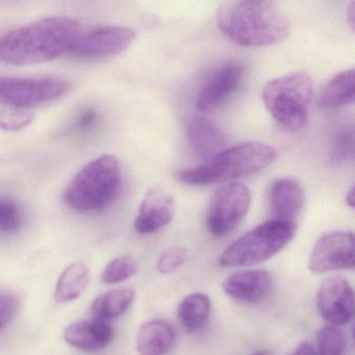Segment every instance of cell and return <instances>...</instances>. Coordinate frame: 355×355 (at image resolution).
<instances>
[{
    "label": "cell",
    "instance_id": "cell-1",
    "mask_svg": "<svg viewBox=\"0 0 355 355\" xmlns=\"http://www.w3.org/2000/svg\"><path fill=\"white\" fill-rule=\"evenodd\" d=\"M82 28L67 16H51L15 28L0 38V60L11 65L46 63L71 51Z\"/></svg>",
    "mask_w": 355,
    "mask_h": 355
},
{
    "label": "cell",
    "instance_id": "cell-2",
    "mask_svg": "<svg viewBox=\"0 0 355 355\" xmlns=\"http://www.w3.org/2000/svg\"><path fill=\"white\" fill-rule=\"evenodd\" d=\"M217 24L230 40L243 47L278 44L291 34L290 18L277 3L267 0L221 3Z\"/></svg>",
    "mask_w": 355,
    "mask_h": 355
},
{
    "label": "cell",
    "instance_id": "cell-3",
    "mask_svg": "<svg viewBox=\"0 0 355 355\" xmlns=\"http://www.w3.org/2000/svg\"><path fill=\"white\" fill-rule=\"evenodd\" d=\"M276 157L277 150L271 145L242 143L222 150L199 167L178 172L176 176L190 186H209L257 173L271 165Z\"/></svg>",
    "mask_w": 355,
    "mask_h": 355
},
{
    "label": "cell",
    "instance_id": "cell-4",
    "mask_svg": "<svg viewBox=\"0 0 355 355\" xmlns=\"http://www.w3.org/2000/svg\"><path fill=\"white\" fill-rule=\"evenodd\" d=\"M121 184L119 159L113 155H101L74 175L64 192V200L80 213L101 211L115 201Z\"/></svg>",
    "mask_w": 355,
    "mask_h": 355
},
{
    "label": "cell",
    "instance_id": "cell-5",
    "mask_svg": "<svg viewBox=\"0 0 355 355\" xmlns=\"http://www.w3.org/2000/svg\"><path fill=\"white\" fill-rule=\"evenodd\" d=\"M261 98L270 115L282 128L301 130L309 120L313 80L303 71L274 78L266 85Z\"/></svg>",
    "mask_w": 355,
    "mask_h": 355
},
{
    "label": "cell",
    "instance_id": "cell-6",
    "mask_svg": "<svg viewBox=\"0 0 355 355\" xmlns=\"http://www.w3.org/2000/svg\"><path fill=\"white\" fill-rule=\"evenodd\" d=\"M296 230L295 223L269 220L234 241L220 255L219 263L238 268L268 261L293 240Z\"/></svg>",
    "mask_w": 355,
    "mask_h": 355
},
{
    "label": "cell",
    "instance_id": "cell-7",
    "mask_svg": "<svg viewBox=\"0 0 355 355\" xmlns=\"http://www.w3.org/2000/svg\"><path fill=\"white\" fill-rule=\"evenodd\" d=\"M71 89L62 78H0V105L31 110L63 98Z\"/></svg>",
    "mask_w": 355,
    "mask_h": 355
},
{
    "label": "cell",
    "instance_id": "cell-8",
    "mask_svg": "<svg viewBox=\"0 0 355 355\" xmlns=\"http://www.w3.org/2000/svg\"><path fill=\"white\" fill-rule=\"evenodd\" d=\"M250 205V191L244 184H228L221 187L207 209V230L213 236H226L244 219Z\"/></svg>",
    "mask_w": 355,
    "mask_h": 355
},
{
    "label": "cell",
    "instance_id": "cell-9",
    "mask_svg": "<svg viewBox=\"0 0 355 355\" xmlns=\"http://www.w3.org/2000/svg\"><path fill=\"white\" fill-rule=\"evenodd\" d=\"M307 267L313 274L352 270L354 268L353 232L336 230L322 236L311 250Z\"/></svg>",
    "mask_w": 355,
    "mask_h": 355
},
{
    "label": "cell",
    "instance_id": "cell-10",
    "mask_svg": "<svg viewBox=\"0 0 355 355\" xmlns=\"http://www.w3.org/2000/svg\"><path fill=\"white\" fill-rule=\"evenodd\" d=\"M136 39L134 30L125 26H105L80 32L70 53L87 59L115 57L124 53Z\"/></svg>",
    "mask_w": 355,
    "mask_h": 355
},
{
    "label": "cell",
    "instance_id": "cell-11",
    "mask_svg": "<svg viewBox=\"0 0 355 355\" xmlns=\"http://www.w3.org/2000/svg\"><path fill=\"white\" fill-rule=\"evenodd\" d=\"M315 302L321 317L334 327L347 325L354 315V292L342 276L327 278L318 291Z\"/></svg>",
    "mask_w": 355,
    "mask_h": 355
},
{
    "label": "cell",
    "instance_id": "cell-12",
    "mask_svg": "<svg viewBox=\"0 0 355 355\" xmlns=\"http://www.w3.org/2000/svg\"><path fill=\"white\" fill-rule=\"evenodd\" d=\"M273 276L265 270H242L230 274L224 279V292L240 302H263L273 291Z\"/></svg>",
    "mask_w": 355,
    "mask_h": 355
},
{
    "label": "cell",
    "instance_id": "cell-13",
    "mask_svg": "<svg viewBox=\"0 0 355 355\" xmlns=\"http://www.w3.org/2000/svg\"><path fill=\"white\" fill-rule=\"evenodd\" d=\"M244 69L238 63H228L207 78L197 96L199 111L207 112L221 105L238 90Z\"/></svg>",
    "mask_w": 355,
    "mask_h": 355
},
{
    "label": "cell",
    "instance_id": "cell-14",
    "mask_svg": "<svg viewBox=\"0 0 355 355\" xmlns=\"http://www.w3.org/2000/svg\"><path fill=\"white\" fill-rule=\"evenodd\" d=\"M175 203L173 197L161 189H153L145 195L134 222L139 234L159 232L173 219Z\"/></svg>",
    "mask_w": 355,
    "mask_h": 355
},
{
    "label": "cell",
    "instance_id": "cell-15",
    "mask_svg": "<svg viewBox=\"0 0 355 355\" xmlns=\"http://www.w3.org/2000/svg\"><path fill=\"white\" fill-rule=\"evenodd\" d=\"M304 200V191L296 180L286 178L274 180L268 192L270 220L295 223Z\"/></svg>",
    "mask_w": 355,
    "mask_h": 355
},
{
    "label": "cell",
    "instance_id": "cell-16",
    "mask_svg": "<svg viewBox=\"0 0 355 355\" xmlns=\"http://www.w3.org/2000/svg\"><path fill=\"white\" fill-rule=\"evenodd\" d=\"M64 340L74 348L98 351L111 344L114 330L105 320H85L70 324L64 329Z\"/></svg>",
    "mask_w": 355,
    "mask_h": 355
},
{
    "label": "cell",
    "instance_id": "cell-17",
    "mask_svg": "<svg viewBox=\"0 0 355 355\" xmlns=\"http://www.w3.org/2000/svg\"><path fill=\"white\" fill-rule=\"evenodd\" d=\"M173 328L163 320H151L141 326L137 336V351L140 355H166L175 344Z\"/></svg>",
    "mask_w": 355,
    "mask_h": 355
},
{
    "label": "cell",
    "instance_id": "cell-18",
    "mask_svg": "<svg viewBox=\"0 0 355 355\" xmlns=\"http://www.w3.org/2000/svg\"><path fill=\"white\" fill-rule=\"evenodd\" d=\"M188 140L197 157L207 161L221 153L226 144L221 130L202 118L192 120L189 124Z\"/></svg>",
    "mask_w": 355,
    "mask_h": 355
},
{
    "label": "cell",
    "instance_id": "cell-19",
    "mask_svg": "<svg viewBox=\"0 0 355 355\" xmlns=\"http://www.w3.org/2000/svg\"><path fill=\"white\" fill-rule=\"evenodd\" d=\"M90 282V267L86 261H76L62 272L55 288L58 303H69L82 296Z\"/></svg>",
    "mask_w": 355,
    "mask_h": 355
},
{
    "label": "cell",
    "instance_id": "cell-20",
    "mask_svg": "<svg viewBox=\"0 0 355 355\" xmlns=\"http://www.w3.org/2000/svg\"><path fill=\"white\" fill-rule=\"evenodd\" d=\"M354 101V69L334 76L320 92L318 105L321 109L346 107Z\"/></svg>",
    "mask_w": 355,
    "mask_h": 355
},
{
    "label": "cell",
    "instance_id": "cell-21",
    "mask_svg": "<svg viewBox=\"0 0 355 355\" xmlns=\"http://www.w3.org/2000/svg\"><path fill=\"white\" fill-rule=\"evenodd\" d=\"M211 309V300L207 295L193 293L184 297L178 305V320L187 331L197 332L205 327Z\"/></svg>",
    "mask_w": 355,
    "mask_h": 355
},
{
    "label": "cell",
    "instance_id": "cell-22",
    "mask_svg": "<svg viewBox=\"0 0 355 355\" xmlns=\"http://www.w3.org/2000/svg\"><path fill=\"white\" fill-rule=\"evenodd\" d=\"M134 299L135 292L132 288H114L95 299L92 303V313L95 318L105 321L116 319L126 313Z\"/></svg>",
    "mask_w": 355,
    "mask_h": 355
},
{
    "label": "cell",
    "instance_id": "cell-23",
    "mask_svg": "<svg viewBox=\"0 0 355 355\" xmlns=\"http://www.w3.org/2000/svg\"><path fill=\"white\" fill-rule=\"evenodd\" d=\"M139 271V263L132 255H119L112 259L101 274L103 284L113 286L125 282Z\"/></svg>",
    "mask_w": 355,
    "mask_h": 355
},
{
    "label": "cell",
    "instance_id": "cell-24",
    "mask_svg": "<svg viewBox=\"0 0 355 355\" xmlns=\"http://www.w3.org/2000/svg\"><path fill=\"white\" fill-rule=\"evenodd\" d=\"M317 345V355H344L346 351L344 334L334 326H325L319 330Z\"/></svg>",
    "mask_w": 355,
    "mask_h": 355
},
{
    "label": "cell",
    "instance_id": "cell-25",
    "mask_svg": "<svg viewBox=\"0 0 355 355\" xmlns=\"http://www.w3.org/2000/svg\"><path fill=\"white\" fill-rule=\"evenodd\" d=\"M354 153V132L352 125H346L338 130L334 139L331 148L332 161L340 164L352 159Z\"/></svg>",
    "mask_w": 355,
    "mask_h": 355
},
{
    "label": "cell",
    "instance_id": "cell-26",
    "mask_svg": "<svg viewBox=\"0 0 355 355\" xmlns=\"http://www.w3.org/2000/svg\"><path fill=\"white\" fill-rule=\"evenodd\" d=\"M34 120L31 110L7 107L0 112V128L6 132H19L30 125Z\"/></svg>",
    "mask_w": 355,
    "mask_h": 355
},
{
    "label": "cell",
    "instance_id": "cell-27",
    "mask_svg": "<svg viewBox=\"0 0 355 355\" xmlns=\"http://www.w3.org/2000/svg\"><path fill=\"white\" fill-rule=\"evenodd\" d=\"M22 213L17 203L0 199V232L13 234L21 227Z\"/></svg>",
    "mask_w": 355,
    "mask_h": 355
},
{
    "label": "cell",
    "instance_id": "cell-28",
    "mask_svg": "<svg viewBox=\"0 0 355 355\" xmlns=\"http://www.w3.org/2000/svg\"><path fill=\"white\" fill-rule=\"evenodd\" d=\"M188 259V251L182 247H173L162 253L157 261V269L161 274H171L184 265Z\"/></svg>",
    "mask_w": 355,
    "mask_h": 355
},
{
    "label": "cell",
    "instance_id": "cell-29",
    "mask_svg": "<svg viewBox=\"0 0 355 355\" xmlns=\"http://www.w3.org/2000/svg\"><path fill=\"white\" fill-rule=\"evenodd\" d=\"M19 309L20 300L17 295L8 291L0 292V331L16 319Z\"/></svg>",
    "mask_w": 355,
    "mask_h": 355
},
{
    "label": "cell",
    "instance_id": "cell-30",
    "mask_svg": "<svg viewBox=\"0 0 355 355\" xmlns=\"http://www.w3.org/2000/svg\"><path fill=\"white\" fill-rule=\"evenodd\" d=\"M97 119H98V114H97L96 110L92 109V107L85 110L74 120L70 130L73 132H87L96 124Z\"/></svg>",
    "mask_w": 355,
    "mask_h": 355
},
{
    "label": "cell",
    "instance_id": "cell-31",
    "mask_svg": "<svg viewBox=\"0 0 355 355\" xmlns=\"http://www.w3.org/2000/svg\"><path fill=\"white\" fill-rule=\"evenodd\" d=\"M291 355H317V351L313 344L306 340L299 345Z\"/></svg>",
    "mask_w": 355,
    "mask_h": 355
},
{
    "label": "cell",
    "instance_id": "cell-32",
    "mask_svg": "<svg viewBox=\"0 0 355 355\" xmlns=\"http://www.w3.org/2000/svg\"><path fill=\"white\" fill-rule=\"evenodd\" d=\"M347 20H348V24H350L351 28L354 30L355 3H351L350 7H349L348 12H347Z\"/></svg>",
    "mask_w": 355,
    "mask_h": 355
},
{
    "label": "cell",
    "instance_id": "cell-33",
    "mask_svg": "<svg viewBox=\"0 0 355 355\" xmlns=\"http://www.w3.org/2000/svg\"><path fill=\"white\" fill-rule=\"evenodd\" d=\"M354 187H351L346 194V202L350 207H354Z\"/></svg>",
    "mask_w": 355,
    "mask_h": 355
},
{
    "label": "cell",
    "instance_id": "cell-34",
    "mask_svg": "<svg viewBox=\"0 0 355 355\" xmlns=\"http://www.w3.org/2000/svg\"><path fill=\"white\" fill-rule=\"evenodd\" d=\"M252 355H272V353L269 350H261Z\"/></svg>",
    "mask_w": 355,
    "mask_h": 355
}]
</instances>
